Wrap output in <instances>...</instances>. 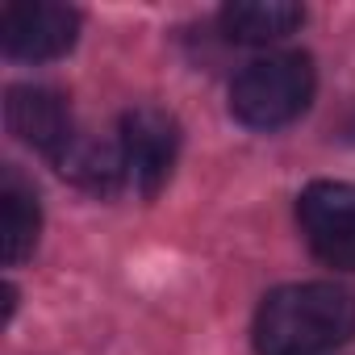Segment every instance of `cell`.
<instances>
[{
	"label": "cell",
	"mask_w": 355,
	"mask_h": 355,
	"mask_svg": "<svg viewBox=\"0 0 355 355\" xmlns=\"http://www.w3.org/2000/svg\"><path fill=\"white\" fill-rule=\"evenodd\" d=\"M355 334V293L330 280L284 284L255 309V355H330Z\"/></svg>",
	"instance_id": "1"
},
{
	"label": "cell",
	"mask_w": 355,
	"mask_h": 355,
	"mask_svg": "<svg viewBox=\"0 0 355 355\" xmlns=\"http://www.w3.org/2000/svg\"><path fill=\"white\" fill-rule=\"evenodd\" d=\"M318 88L313 59L301 51H268L251 59L230 84V113L251 130H280L297 121Z\"/></svg>",
	"instance_id": "2"
},
{
	"label": "cell",
	"mask_w": 355,
	"mask_h": 355,
	"mask_svg": "<svg viewBox=\"0 0 355 355\" xmlns=\"http://www.w3.org/2000/svg\"><path fill=\"white\" fill-rule=\"evenodd\" d=\"M113 138L121 150V167H125V189L138 197H155L167 184L175 155H180V121L167 109L138 105L121 113Z\"/></svg>",
	"instance_id": "3"
},
{
	"label": "cell",
	"mask_w": 355,
	"mask_h": 355,
	"mask_svg": "<svg viewBox=\"0 0 355 355\" xmlns=\"http://www.w3.org/2000/svg\"><path fill=\"white\" fill-rule=\"evenodd\" d=\"M297 226L322 263L355 272V184L313 180L297 197Z\"/></svg>",
	"instance_id": "4"
},
{
	"label": "cell",
	"mask_w": 355,
	"mask_h": 355,
	"mask_svg": "<svg viewBox=\"0 0 355 355\" xmlns=\"http://www.w3.org/2000/svg\"><path fill=\"white\" fill-rule=\"evenodd\" d=\"M80 13L55 0H13L0 13V51L9 59L46 63L76 46Z\"/></svg>",
	"instance_id": "5"
},
{
	"label": "cell",
	"mask_w": 355,
	"mask_h": 355,
	"mask_svg": "<svg viewBox=\"0 0 355 355\" xmlns=\"http://www.w3.org/2000/svg\"><path fill=\"white\" fill-rule=\"evenodd\" d=\"M5 121H9V134L42 155H59L80 130H76V117H71V105L63 92L46 88V84H17L9 88L5 96Z\"/></svg>",
	"instance_id": "6"
},
{
	"label": "cell",
	"mask_w": 355,
	"mask_h": 355,
	"mask_svg": "<svg viewBox=\"0 0 355 355\" xmlns=\"http://www.w3.org/2000/svg\"><path fill=\"white\" fill-rule=\"evenodd\" d=\"M55 167L63 180H71L76 189L92 193V197H117L125 193V167H121V150L117 138H92V134H76L59 155Z\"/></svg>",
	"instance_id": "7"
},
{
	"label": "cell",
	"mask_w": 355,
	"mask_h": 355,
	"mask_svg": "<svg viewBox=\"0 0 355 355\" xmlns=\"http://www.w3.org/2000/svg\"><path fill=\"white\" fill-rule=\"evenodd\" d=\"M305 21V9L293 0H230L218 13V26L239 46H272L297 34Z\"/></svg>",
	"instance_id": "8"
},
{
	"label": "cell",
	"mask_w": 355,
	"mask_h": 355,
	"mask_svg": "<svg viewBox=\"0 0 355 355\" xmlns=\"http://www.w3.org/2000/svg\"><path fill=\"white\" fill-rule=\"evenodd\" d=\"M0 239H5V263L17 268L26 255H34L38 247V230H42V205L34 184L21 175V167L5 163L0 167Z\"/></svg>",
	"instance_id": "9"
}]
</instances>
